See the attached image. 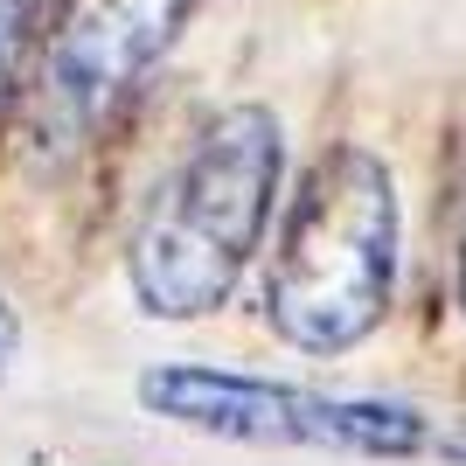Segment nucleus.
<instances>
[{
	"mask_svg": "<svg viewBox=\"0 0 466 466\" xmlns=\"http://www.w3.org/2000/svg\"><path fill=\"white\" fill-rule=\"evenodd\" d=\"M188 7L195 0H63L28 77V154L42 167L84 154L112 105L175 49Z\"/></svg>",
	"mask_w": 466,
	"mask_h": 466,
	"instance_id": "nucleus-4",
	"label": "nucleus"
},
{
	"mask_svg": "<svg viewBox=\"0 0 466 466\" xmlns=\"http://www.w3.org/2000/svg\"><path fill=\"white\" fill-rule=\"evenodd\" d=\"M460 313H466V237H460Z\"/></svg>",
	"mask_w": 466,
	"mask_h": 466,
	"instance_id": "nucleus-8",
	"label": "nucleus"
},
{
	"mask_svg": "<svg viewBox=\"0 0 466 466\" xmlns=\"http://www.w3.org/2000/svg\"><path fill=\"white\" fill-rule=\"evenodd\" d=\"M28 7H35V0H0V97L15 91L21 49H28Z\"/></svg>",
	"mask_w": 466,
	"mask_h": 466,
	"instance_id": "nucleus-5",
	"label": "nucleus"
},
{
	"mask_svg": "<svg viewBox=\"0 0 466 466\" xmlns=\"http://www.w3.org/2000/svg\"><path fill=\"white\" fill-rule=\"evenodd\" d=\"M404 209L383 154L328 147L286 202L265 279V320L299 355H349L383 328L397 299Z\"/></svg>",
	"mask_w": 466,
	"mask_h": 466,
	"instance_id": "nucleus-2",
	"label": "nucleus"
},
{
	"mask_svg": "<svg viewBox=\"0 0 466 466\" xmlns=\"http://www.w3.org/2000/svg\"><path fill=\"white\" fill-rule=\"evenodd\" d=\"M139 410L181 431L230 446H292V452H349V460H410L425 452V418L390 397H328L307 383H272L209 362H154L133 383Z\"/></svg>",
	"mask_w": 466,
	"mask_h": 466,
	"instance_id": "nucleus-3",
	"label": "nucleus"
},
{
	"mask_svg": "<svg viewBox=\"0 0 466 466\" xmlns=\"http://www.w3.org/2000/svg\"><path fill=\"white\" fill-rule=\"evenodd\" d=\"M15 355H21V320H15V307H7V292H0V376L15 370Z\"/></svg>",
	"mask_w": 466,
	"mask_h": 466,
	"instance_id": "nucleus-6",
	"label": "nucleus"
},
{
	"mask_svg": "<svg viewBox=\"0 0 466 466\" xmlns=\"http://www.w3.org/2000/svg\"><path fill=\"white\" fill-rule=\"evenodd\" d=\"M279 181H286V133L265 105H230L188 139L154 202L126 237V286L154 320H202L237 292L244 265L265 244Z\"/></svg>",
	"mask_w": 466,
	"mask_h": 466,
	"instance_id": "nucleus-1",
	"label": "nucleus"
},
{
	"mask_svg": "<svg viewBox=\"0 0 466 466\" xmlns=\"http://www.w3.org/2000/svg\"><path fill=\"white\" fill-rule=\"evenodd\" d=\"M439 460H452V466H466V431H452V439H439Z\"/></svg>",
	"mask_w": 466,
	"mask_h": 466,
	"instance_id": "nucleus-7",
	"label": "nucleus"
}]
</instances>
